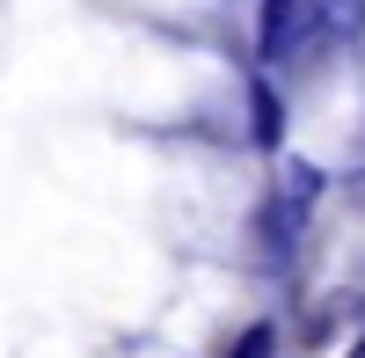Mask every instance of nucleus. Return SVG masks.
<instances>
[{"label": "nucleus", "mask_w": 365, "mask_h": 358, "mask_svg": "<svg viewBox=\"0 0 365 358\" xmlns=\"http://www.w3.org/2000/svg\"><path fill=\"white\" fill-rule=\"evenodd\" d=\"M278 132H285V125H278V96H270V88H256V139L278 146Z\"/></svg>", "instance_id": "nucleus-2"}, {"label": "nucleus", "mask_w": 365, "mask_h": 358, "mask_svg": "<svg viewBox=\"0 0 365 358\" xmlns=\"http://www.w3.org/2000/svg\"><path fill=\"white\" fill-rule=\"evenodd\" d=\"M307 8L314 0H263V58H285L307 37Z\"/></svg>", "instance_id": "nucleus-1"}, {"label": "nucleus", "mask_w": 365, "mask_h": 358, "mask_svg": "<svg viewBox=\"0 0 365 358\" xmlns=\"http://www.w3.org/2000/svg\"><path fill=\"white\" fill-rule=\"evenodd\" d=\"M227 358H270V329H249V337H241Z\"/></svg>", "instance_id": "nucleus-3"}]
</instances>
